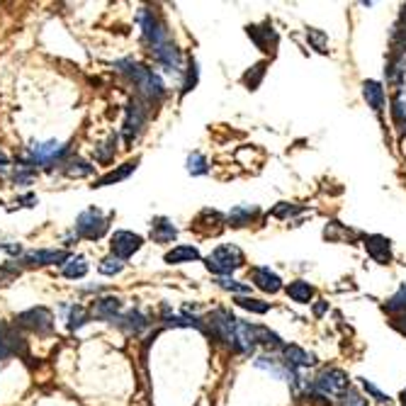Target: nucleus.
Here are the masks:
<instances>
[{
    "label": "nucleus",
    "mask_w": 406,
    "mask_h": 406,
    "mask_svg": "<svg viewBox=\"0 0 406 406\" xmlns=\"http://www.w3.org/2000/svg\"><path fill=\"white\" fill-rule=\"evenodd\" d=\"M115 66L119 69V74H124L134 85H137L142 98L151 100V103H158V100L166 95V83H163V78L153 69H146V66L137 64V61H132V59H122Z\"/></svg>",
    "instance_id": "nucleus-1"
},
{
    "label": "nucleus",
    "mask_w": 406,
    "mask_h": 406,
    "mask_svg": "<svg viewBox=\"0 0 406 406\" xmlns=\"http://www.w3.org/2000/svg\"><path fill=\"white\" fill-rule=\"evenodd\" d=\"M244 253H241L239 246H217L210 255L205 258V265L210 273H214L217 278H229L234 270H239L244 265Z\"/></svg>",
    "instance_id": "nucleus-2"
},
{
    "label": "nucleus",
    "mask_w": 406,
    "mask_h": 406,
    "mask_svg": "<svg viewBox=\"0 0 406 406\" xmlns=\"http://www.w3.org/2000/svg\"><path fill=\"white\" fill-rule=\"evenodd\" d=\"M69 153V144H61L56 139L51 142H40V144H32L27 149V153L22 156L20 166H54V163H61L64 156Z\"/></svg>",
    "instance_id": "nucleus-3"
},
{
    "label": "nucleus",
    "mask_w": 406,
    "mask_h": 406,
    "mask_svg": "<svg viewBox=\"0 0 406 406\" xmlns=\"http://www.w3.org/2000/svg\"><path fill=\"white\" fill-rule=\"evenodd\" d=\"M137 20H139V25H142V42L151 51H156L158 46H163V44H168V42H171L166 25L158 20V15L153 10H149V8H142V10H139V15H137Z\"/></svg>",
    "instance_id": "nucleus-4"
},
{
    "label": "nucleus",
    "mask_w": 406,
    "mask_h": 406,
    "mask_svg": "<svg viewBox=\"0 0 406 406\" xmlns=\"http://www.w3.org/2000/svg\"><path fill=\"white\" fill-rule=\"evenodd\" d=\"M314 391H316L319 396H343L348 389H350V380H348V375L343 370H338V367H326V370H321L316 375V380H314Z\"/></svg>",
    "instance_id": "nucleus-5"
},
{
    "label": "nucleus",
    "mask_w": 406,
    "mask_h": 406,
    "mask_svg": "<svg viewBox=\"0 0 406 406\" xmlns=\"http://www.w3.org/2000/svg\"><path fill=\"white\" fill-rule=\"evenodd\" d=\"M110 229V221L98 207H90V210L81 212L78 219H76V236L81 239H88V241H98L108 234Z\"/></svg>",
    "instance_id": "nucleus-6"
},
{
    "label": "nucleus",
    "mask_w": 406,
    "mask_h": 406,
    "mask_svg": "<svg viewBox=\"0 0 406 406\" xmlns=\"http://www.w3.org/2000/svg\"><path fill=\"white\" fill-rule=\"evenodd\" d=\"M146 105L142 103V98H132L127 105V115H124V127H122V134H124V144L127 146H132L134 142L139 139V134L144 132V127H146Z\"/></svg>",
    "instance_id": "nucleus-7"
},
{
    "label": "nucleus",
    "mask_w": 406,
    "mask_h": 406,
    "mask_svg": "<svg viewBox=\"0 0 406 406\" xmlns=\"http://www.w3.org/2000/svg\"><path fill=\"white\" fill-rule=\"evenodd\" d=\"M15 321H17V326L30 328V331L40 333V336H44V333L54 331V316H51V312L46 307H32V309H27V312L17 314Z\"/></svg>",
    "instance_id": "nucleus-8"
},
{
    "label": "nucleus",
    "mask_w": 406,
    "mask_h": 406,
    "mask_svg": "<svg viewBox=\"0 0 406 406\" xmlns=\"http://www.w3.org/2000/svg\"><path fill=\"white\" fill-rule=\"evenodd\" d=\"M142 246H144V239L139 234H134V231H115L112 239H110V251L119 260L132 258Z\"/></svg>",
    "instance_id": "nucleus-9"
},
{
    "label": "nucleus",
    "mask_w": 406,
    "mask_h": 406,
    "mask_svg": "<svg viewBox=\"0 0 406 406\" xmlns=\"http://www.w3.org/2000/svg\"><path fill=\"white\" fill-rule=\"evenodd\" d=\"M93 314L103 321L110 323H117L119 316H122V299L119 297H103V299H95L93 304Z\"/></svg>",
    "instance_id": "nucleus-10"
},
{
    "label": "nucleus",
    "mask_w": 406,
    "mask_h": 406,
    "mask_svg": "<svg viewBox=\"0 0 406 406\" xmlns=\"http://www.w3.org/2000/svg\"><path fill=\"white\" fill-rule=\"evenodd\" d=\"M251 280H253L255 287L263 289V292H268V294H275L282 289V280H280V275L273 273L270 268H263V265L251 270Z\"/></svg>",
    "instance_id": "nucleus-11"
},
{
    "label": "nucleus",
    "mask_w": 406,
    "mask_h": 406,
    "mask_svg": "<svg viewBox=\"0 0 406 406\" xmlns=\"http://www.w3.org/2000/svg\"><path fill=\"white\" fill-rule=\"evenodd\" d=\"M153 59L158 61V64L163 66L166 71H183V56H180V49H178L173 42H168V44L158 46L156 51H151Z\"/></svg>",
    "instance_id": "nucleus-12"
},
{
    "label": "nucleus",
    "mask_w": 406,
    "mask_h": 406,
    "mask_svg": "<svg viewBox=\"0 0 406 406\" xmlns=\"http://www.w3.org/2000/svg\"><path fill=\"white\" fill-rule=\"evenodd\" d=\"M71 255L66 251H30L22 263L27 265H66Z\"/></svg>",
    "instance_id": "nucleus-13"
},
{
    "label": "nucleus",
    "mask_w": 406,
    "mask_h": 406,
    "mask_svg": "<svg viewBox=\"0 0 406 406\" xmlns=\"http://www.w3.org/2000/svg\"><path fill=\"white\" fill-rule=\"evenodd\" d=\"M25 341L10 331L6 323H0V360L15 355V353H25Z\"/></svg>",
    "instance_id": "nucleus-14"
},
{
    "label": "nucleus",
    "mask_w": 406,
    "mask_h": 406,
    "mask_svg": "<svg viewBox=\"0 0 406 406\" xmlns=\"http://www.w3.org/2000/svg\"><path fill=\"white\" fill-rule=\"evenodd\" d=\"M282 357H285V365L292 367V370H304V367H312L314 362H316L314 353H307L299 346H285Z\"/></svg>",
    "instance_id": "nucleus-15"
},
{
    "label": "nucleus",
    "mask_w": 406,
    "mask_h": 406,
    "mask_svg": "<svg viewBox=\"0 0 406 406\" xmlns=\"http://www.w3.org/2000/svg\"><path fill=\"white\" fill-rule=\"evenodd\" d=\"M365 248L367 253H370L372 260H377V263H389L391 260V246H389V239H384V236H365Z\"/></svg>",
    "instance_id": "nucleus-16"
},
{
    "label": "nucleus",
    "mask_w": 406,
    "mask_h": 406,
    "mask_svg": "<svg viewBox=\"0 0 406 406\" xmlns=\"http://www.w3.org/2000/svg\"><path fill=\"white\" fill-rule=\"evenodd\" d=\"M176 236H178V229L168 217H156V219L151 221V239L156 241V244H171Z\"/></svg>",
    "instance_id": "nucleus-17"
},
{
    "label": "nucleus",
    "mask_w": 406,
    "mask_h": 406,
    "mask_svg": "<svg viewBox=\"0 0 406 406\" xmlns=\"http://www.w3.org/2000/svg\"><path fill=\"white\" fill-rule=\"evenodd\" d=\"M137 166H139V158H134V161L122 163V166H119L117 171H110V173H105L103 178H98L93 187H108V185H115V183L127 180V178L132 176L134 171H137Z\"/></svg>",
    "instance_id": "nucleus-18"
},
{
    "label": "nucleus",
    "mask_w": 406,
    "mask_h": 406,
    "mask_svg": "<svg viewBox=\"0 0 406 406\" xmlns=\"http://www.w3.org/2000/svg\"><path fill=\"white\" fill-rule=\"evenodd\" d=\"M117 326L124 328L127 333H134V336H137V333H142L144 328L149 326V319L144 316L139 309H129V312H124L122 316H119Z\"/></svg>",
    "instance_id": "nucleus-19"
},
{
    "label": "nucleus",
    "mask_w": 406,
    "mask_h": 406,
    "mask_svg": "<svg viewBox=\"0 0 406 406\" xmlns=\"http://www.w3.org/2000/svg\"><path fill=\"white\" fill-rule=\"evenodd\" d=\"M248 37H253V42L258 44V49L263 51H275V46H278V35H275L273 27H248Z\"/></svg>",
    "instance_id": "nucleus-20"
},
{
    "label": "nucleus",
    "mask_w": 406,
    "mask_h": 406,
    "mask_svg": "<svg viewBox=\"0 0 406 406\" xmlns=\"http://www.w3.org/2000/svg\"><path fill=\"white\" fill-rule=\"evenodd\" d=\"M362 95H365L367 105H370L375 112H382V110H384V88H382L377 81H365Z\"/></svg>",
    "instance_id": "nucleus-21"
},
{
    "label": "nucleus",
    "mask_w": 406,
    "mask_h": 406,
    "mask_svg": "<svg viewBox=\"0 0 406 406\" xmlns=\"http://www.w3.org/2000/svg\"><path fill=\"white\" fill-rule=\"evenodd\" d=\"M163 260H166L168 265L192 263V260H200V251H197L195 246H176L173 251H168Z\"/></svg>",
    "instance_id": "nucleus-22"
},
{
    "label": "nucleus",
    "mask_w": 406,
    "mask_h": 406,
    "mask_svg": "<svg viewBox=\"0 0 406 406\" xmlns=\"http://www.w3.org/2000/svg\"><path fill=\"white\" fill-rule=\"evenodd\" d=\"M258 217V207L255 205H236L234 210L226 214V221L231 226H246L248 221H253Z\"/></svg>",
    "instance_id": "nucleus-23"
},
{
    "label": "nucleus",
    "mask_w": 406,
    "mask_h": 406,
    "mask_svg": "<svg viewBox=\"0 0 406 406\" xmlns=\"http://www.w3.org/2000/svg\"><path fill=\"white\" fill-rule=\"evenodd\" d=\"M287 297L292 299V302L309 304L314 297V287L309 282H304V280H294V282L287 285Z\"/></svg>",
    "instance_id": "nucleus-24"
},
{
    "label": "nucleus",
    "mask_w": 406,
    "mask_h": 406,
    "mask_svg": "<svg viewBox=\"0 0 406 406\" xmlns=\"http://www.w3.org/2000/svg\"><path fill=\"white\" fill-rule=\"evenodd\" d=\"M64 278L69 280H78V278H85V273H88V260L83 258V255H71L69 263L64 265Z\"/></svg>",
    "instance_id": "nucleus-25"
},
{
    "label": "nucleus",
    "mask_w": 406,
    "mask_h": 406,
    "mask_svg": "<svg viewBox=\"0 0 406 406\" xmlns=\"http://www.w3.org/2000/svg\"><path fill=\"white\" fill-rule=\"evenodd\" d=\"M93 171H95V166H90V163L83 161V158H71V161H66V166H64V173L71 178H85Z\"/></svg>",
    "instance_id": "nucleus-26"
},
{
    "label": "nucleus",
    "mask_w": 406,
    "mask_h": 406,
    "mask_svg": "<svg viewBox=\"0 0 406 406\" xmlns=\"http://www.w3.org/2000/svg\"><path fill=\"white\" fill-rule=\"evenodd\" d=\"M255 341L265 348H285L282 338H280L275 331H270L268 326H255Z\"/></svg>",
    "instance_id": "nucleus-27"
},
{
    "label": "nucleus",
    "mask_w": 406,
    "mask_h": 406,
    "mask_svg": "<svg viewBox=\"0 0 406 406\" xmlns=\"http://www.w3.org/2000/svg\"><path fill=\"white\" fill-rule=\"evenodd\" d=\"M384 309L389 314H404L406 312V285H401V287L396 289V294H391V297L387 299Z\"/></svg>",
    "instance_id": "nucleus-28"
},
{
    "label": "nucleus",
    "mask_w": 406,
    "mask_h": 406,
    "mask_svg": "<svg viewBox=\"0 0 406 406\" xmlns=\"http://www.w3.org/2000/svg\"><path fill=\"white\" fill-rule=\"evenodd\" d=\"M88 321H90V314L85 312L81 304L71 307V312H69V331H78V328H83Z\"/></svg>",
    "instance_id": "nucleus-29"
},
{
    "label": "nucleus",
    "mask_w": 406,
    "mask_h": 406,
    "mask_svg": "<svg viewBox=\"0 0 406 406\" xmlns=\"http://www.w3.org/2000/svg\"><path fill=\"white\" fill-rule=\"evenodd\" d=\"M115 151H117V137H110L105 144H100L98 149H95V161L98 163H110V158L115 156Z\"/></svg>",
    "instance_id": "nucleus-30"
},
{
    "label": "nucleus",
    "mask_w": 406,
    "mask_h": 406,
    "mask_svg": "<svg viewBox=\"0 0 406 406\" xmlns=\"http://www.w3.org/2000/svg\"><path fill=\"white\" fill-rule=\"evenodd\" d=\"M187 173H190V176H207V173H210L207 158L202 156V153H190V156H187Z\"/></svg>",
    "instance_id": "nucleus-31"
},
{
    "label": "nucleus",
    "mask_w": 406,
    "mask_h": 406,
    "mask_svg": "<svg viewBox=\"0 0 406 406\" xmlns=\"http://www.w3.org/2000/svg\"><path fill=\"white\" fill-rule=\"evenodd\" d=\"M20 278V268L17 263H3L0 265V287H8Z\"/></svg>",
    "instance_id": "nucleus-32"
},
{
    "label": "nucleus",
    "mask_w": 406,
    "mask_h": 406,
    "mask_svg": "<svg viewBox=\"0 0 406 406\" xmlns=\"http://www.w3.org/2000/svg\"><path fill=\"white\" fill-rule=\"evenodd\" d=\"M236 304H239L241 309H248V312H253V314H265L270 309L268 302H260V299H253V297H239L236 299Z\"/></svg>",
    "instance_id": "nucleus-33"
},
{
    "label": "nucleus",
    "mask_w": 406,
    "mask_h": 406,
    "mask_svg": "<svg viewBox=\"0 0 406 406\" xmlns=\"http://www.w3.org/2000/svg\"><path fill=\"white\" fill-rule=\"evenodd\" d=\"M122 268H124V260L115 258V255H108V258H103V260H100V265H98V270L103 275H117V273H122Z\"/></svg>",
    "instance_id": "nucleus-34"
},
{
    "label": "nucleus",
    "mask_w": 406,
    "mask_h": 406,
    "mask_svg": "<svg viewBox=\"0 0 406 406\" xmlns=\"http://www.w3.org/2000/svg\"><path fill=\"white\" fill-rule=\"evenodd\" d=\"M263 76H265V64H255L253 71H248V74L244 76V81L251 90H255L260 85V81H263Z\"/></svg>",
    "instance_id": "nucleus-35"
},
{
    "label": "nucleus",
    "mask_w": 406,
    "mask_h": 406,
    "mask_svg": "<svg viewBox=\"0 0 406 406\" xmlns=\"http://www.w3.org/2000/svg\"><path fill=\"white\" fill-rule=\"evenodd\" d=\"M217 285H219L221 289H229V292H236V294H246L248 292V285L239 282V280H231V278H217Z\"/></svg>",
    "instance_id": "nucleus-36"
},
{
    "label": "nucleus",
    "mask_w": 406,
    "mask_h": 406,
    "mask_svg": "<svg viewBox=\"0 0 406 406\" xmlns=\"http://www.w3.org/2000/svg\"><path fill=\"white\" fill-rule=\"evenodd\" d=\"M197 78H200V71H197V64L192 61L190 66H187V74H185V83H183V95H187L192 88L197 85Z\"/></svg>",
    "instance_id": "nucleus-37"
},
{
    "label": "nucleus",
    "mask_w": 406,
    "mask_h": 406,
    "mask_svg": "<svg viewBox=\"0 0 406 406\" xmlns=\"http://www.w3.org/2000/svg\"><path fill=\"white\" fill-rule=\"evenodd\" d=\"M360 384H362V389H365L367 394L372 396V399L382 401V404H389V401H391V399H389V394H384V391H382V389H377V387L372 384L370 380H360Z\"/></svg>",
    "instance_id": "nucleus-38"
},
{
    "label": "nucleus",
    "mask_w": 406,
    "mask_h": 406,
    "mask_svg": "<svg viewBox=\"0 0 406 406\" xmlns=\"http://www.w3.org/2000/svg\"><path fill=\"white\" fill-rule=\"evenodd\" d=\"M307 40L312 42L316 51H326V35H323L321 30H309L307 32Z\"/></svg>",
    "instance_id": "nucleus-39"
},
{
    "label": "nucleus",
    "mask_w": 406,
    "mask_h": 406,
    "mask_svg": "<svg viewBox=\"0 0 406 406\" xmlns=\"http://www.w3.org/2000/svg\"><path fill=\"white\" fill-rule=\"evenodd\" d=\"M341 399H343L341 406H367V399H362V394H357V391H353V389H348Z\"/></svg>",
    "instance_id": "nucleus-40"
},
{
    "label": "nucleus",
    "mask_w": 406,
    "mask_h": 406,
    "mask_svg": "<svg viewBox=\"0 0 406 406\" xmlns=\"http://www.w3.org/2000/svg\"><path fill=\"white\" fill-rule=\"evenodd\" d=\"M294 212H299V207H289L287 202H280V207H275L273 214L275 217H289V214H294Z\"/></svg>",
    "instance_id": "nucleus-41"
},
{
    "label": "nucleus",
    "mask_w": 406,
    "mask_h": 406,
    "mask_svg": "<svg viewBox=\"0 0 406 406\" xmlns=\"http://www.w3.org/2000/svg\"><path fill=\"white\" fill-rule=\"evenodd\" d=\"M394 326L399 328L401 333H406V312L404 314H396V316H394Z\"/></svg>",
    "instance_id": "nucleus-42"
},
{
    "label": "nucleus",
    "mask_w": 406,
    "mask_h": 406,
    "mask_svg": "<svg viewBox=\"0 0 406 406\" xmlns=\"http://www.w3.org/2000/svg\"><path fill=\"white\" fill-rule=\"evenodd\" d=\"M3 251H8L10 255H20L22 253V246L20 244H3Z\"/></svg>",
    "instance_id": "nucleus-43"
},
{
    "label": "nucleus",
    "mask_w": 406,
    "mask_h": 406,
    "mask_svg": "<svg viewBox=\"0 0 406 406\" xmlns=\"http://www.w3.org/2000/svg\"><path fill=\"white\" fill-rule=\"evenodd\" d=\"M8 166H10V158H8V156H6V153L0 151V171H6V168H8Z\"/></svg>",
    "instance_id": "nucleus-44"
},
{
    "label": "nucleus",
    "mask_w": 406,
    "mask_h": 406,
    "mask_svg": "<svg viewBox=\"0 0 406 406\" xmlns=\"http://www.w3.org/2000/svg\"><path fill=\"white\" fill-rule=\"evenodd\" d=\"M314 312H316V316H321V314L326 312V304H323V302H321V304H316V309H314Z\"/></svg>",
    "instance_id": "nucleus-45"
},
{
    "label": "nucleus",
    "mask_w": 406,
    "mask_h": 406,
    "mask_svg": "<svg viewBox=\"0 0 406 406\" xmlns=\"http://www.w3.org/2000/svg\"><path fill=\"white\" fill-rule=\"evenodd\" d=\"M401 406H406V389L401 391Z\"/></svg>",
    "instance_id": "nucleus-46"
},
{
    "label": "nucleus",
    "mask_w": 406,
    "mask_h": 406,
    "mask_svg": "<svg viewBox=\"0 0 406 406\" xmlns=\"http://www.w3.org/2000/svg\"><path fill=\"white\" fill-rule=\"evenodd\" d=\"M401 20L406 22V6H404V12H401Z\"/></svg>",
    "instance_id": "nucleus-47"
}]
</instances>
